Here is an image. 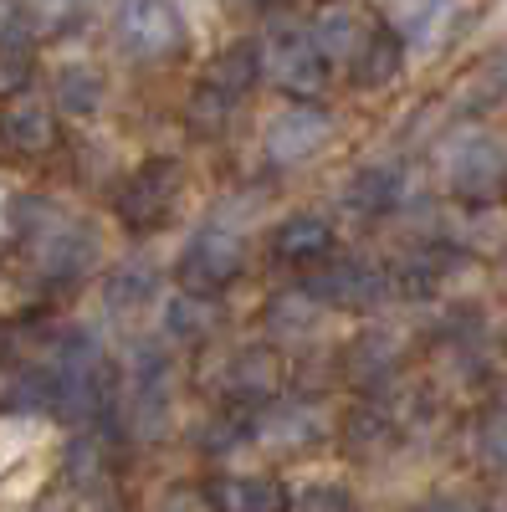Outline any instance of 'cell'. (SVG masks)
<instances>
[{"instance_id": "cell-1", "label": "cell", "mask_w": 507, "mask_h": 512, "mask_svg": "<svg viewBox=\"0 0 507 512\" xmlns=\"http://www.w3.org/2000/svg\"><path fill=\"white\" fill-rule=\"evenodd\" d=\"M441 180L461 200H492L507 190V139L492 128H461L441 149Z\"/></svg>"}, {"instance_id": "cell-2", "label": "cell", "mask_w": 507, "mask_h": 512, "mask_svg": "<svg viewBox=\"0 0 507 512\" xmlns=\"http://www.w3.org/2000/svg\"><path fill=\"white\" fill-rule=\"evenodd\" d=\"M185 16L175 0H118L113 6V41L134 62H169L185 52Z\"/></svg>"}, {"instance_id": "cell-3", "label": "cell", "mask_w": 507, "mask_h": 512, "mask_svg": "<svg viewBox=\"0 0 507 512\" xmlns=\"http://www.w3.org/2000/svg\"><path fill=\"white\" fill-rule=\"evenodd\" d=\"M180 190H185V169H180L175 159L154 154V159H144L134 175L118 185V195H113V216L129 226L134 236H149V231H159L169 216H175Z\"/></svg>"}, {"instance_id": "cell-4", "label": "cell", "mask_w": 507, "mask_h": 512, "mask_svg": "<svg viewBox=\"0 0 507 512\" xmlns=\"http://www.w3.org/2000/svg\"><path fill=\"white\" fill-rule=\"evenodd\" d=\"M26 246H31V267L47 277L52 287L82 282V277L103 262V236H98V226L67 216V210H57V216L41 226V236H31Z\"/></svg>"}, {"instance_id": "cell-5", "label": "cell", "mask_w": 507, "mask_h": 512, "mask_svg": "<svg viewBox=\"0 0 507 512\" xmlns=\"http://www.w3.org/2000/svg\"><path fill=\"white\" fill-rule=\"evenodd\" d=\"M169 405H175V364L169 354H159L154 344L134 349L129 359V379H123V420L139 441H159V431L169 425Z\"/></svg>"}, {"instance_id": "cell-6", "label": "cell", "mask_w": 507, "mask_h": 512, "mask_svg": "<svg viewBox=\"0 0 507 512\" xmlns=\"http://www.w3.org/2000/svg\"><path fill=\"white\" fill-rule=\"evenodd\" d=\"M257 52H262V77L277 82L282 93H292V98L323 93L328 57L318 47L313 26H277V31H267V41H262Z\"/></svg>"}, {"instance_id": "cell-7", "label": "cell", "mask_w": 507, "mask_h": 512, "mask_svg": "<svg viewBox=\"0 0 507 512\" xmlns=\"http://www.w3.org/2000/svg\"><path fill=\"white\" fill-rule=\"evenodd\" d=\"M241 267H246V236L226 221H205L185 241L180 262H175V277L195 292H221L241 277Z\"/></svg>"}, {"instance_id": "cell-8", "label": "cell", "mask_w": 507, "mask_h": 512, "mask_svg": "<svg viewBox=\"0 0 507 512\" xmlns=\"http://www.w3.org/2000/svg\"><path fill=\"white\" fill-rule=\"evenodd\" d=\"M333 134H338L333 113H323L313 103H292L262 128V149L272 164H308L333 144Z\"/></svg>"}, {"instance_id": "cell-9", "label": "cell", "mask_w": 507, "mask_h": 512, "mask_svg": "<svg viewBox=\"0 0 507 512\" xmlns=\"http://www.w3.org/2000/svg\"><path fill=\"white\" fill-rule=\"evenodd\" d=\"M0 149L16 159H47L57 149V103L31 98L26 88L0 103Z\"/></svg>"}, {"instance_id": "cell-10", "label": "cell", "mask_w": 507, "mask_h": 512, "mask_svg": "<svg viewBox=\"0 0 507 512\" xmlns=\"http://www.w3.org/2000/svg\"><path fill=\"white\" fill-rule=\"evenodd\" d=\"M385 16L410 52H441L467 21L461 0H385Z\"/></svg>"}, {"instance_id": "cell-11", "label": "cell", "mask_w": 507, "mask_h": 512, "mask_svg": "<svg viewBox=\"0 0 507 512\" xmlns=\"http://www.w3.org/2000/svg\"><path fill=\"white\" fill-rule=\"evenodd\" d=\"M313 297H323V303L333 313H374L379 303H385V292H390V277L369 267V262H354V256H344V262H333L323 267L313 282H308Z\"/></svg>"}, {"instance_id": "cell-12", "label": "cell", "mask_w": 507, "mask_h": 512, "mask_svg": "<svg viewBox=\"0 0 507 512\" xmlns=\"http://www.w3.org/2000/svg\"><path fill=\"white\" fill-rule=\"evenodd\" d=\"M405 41H400V31L395 26H385V31H374L369 26V36L359 41V52L349 57V77H354V88H364V93H385L390 82L405 72Z\"/></svg>"}, {"instance_id": "cell-13", "label": "cell", "mask_w": 507, "mask_h": 512, "mask_svg": "<svg viewBox=\"0 0 507 512\" xmlns=\"http://www.w3.org/2000/svg\"><path fill=\"white\" fill-rule=\"evenodd\" d=\"M262 441L277 446V451H303V446H318L328 431H333V420L313 405V400H282L262 425Z\"/></svg>"}, {"instance_id": "cell-14", "label": "cell", "mask_w": 507, "mask_h": 512, "mask_svg": "<svg viewBox=\"0 0 507 512\" xmlns=\"http://www.w3.org/2000/svg\"><path fill=\"white\" fill-rule=\"evenodd\" d=\"M221 390H226L236 405H262V400H272V395L282 390V364H277V354H267V349H241V354H231Z\"/></svg>"}, {"instance_id": "cell-15", "label": "cell", "mask_w": 507, "mask_h": 512, "mask_svg": "<svg viewBox=\"0 0 507 512\" xmlns=\"http://www.w3.org/2000/svg\"><path fill=\"white\" fill-rule=\"evenodd\" d=\"M52 103H57V113H67V118H93V113H103V103H108V77H103V67H93V62H62V67L52 72Z\"/></svg>"}, {"instance_id": "cell-16", "label": "cell", "mask_w": 507, "mask_h": 512, "mask_svg": "<svg viewBox=\"0 0 507 512\" xmlns=\"http://www.w3.org/2000/svg\"><path fill=\"white\" fill-rule=\"evenodd\" d=\"M333 246V221L318 216V210H298L287 216L277 231H272V251L277 262H292V267H308V262H323Z\"/></svg>"}, {"instance_id": "cell-17", "label": "cell", "mask_w": 507, "mask_h": 512, "mask_svg": "<svg viewBox=\"0 0 507 512\" xmlns=\"http://www.w3.org/2000/svg\"><path fill=\"white\" fill-rule=\"evenodd\" d=\"M344 195H349L354 210H364V216H385V210H395L405 200V169L390 164V159H374V164L354 169Z\"/></svg>"}, {"instance_id": "cell-18", "label": "cell", "mask_w": 507, "mask_h": 512, "mask_svg": "<svg viewBox=\"0 0 507 512\" xmlns=\"http://www.w3.org/2000/svg\"><path fill=\"white\" fill-rule=\"evenodd\" d=\"M159 297V272L149 262H118L108 277H103V308L129 318V313H144Z\"/></svg>"}, {"instance_id": "cell-19", "label": "cell", "mask_w": 507, "mask_h": 512, "mask_svg": "<svg viewBox=\"0 0 507 512\" xmlns=\"http://www.w3.org/2000/svg\"><path fill=\"white\" fill-rule=\"evenodd\" d=\"M328 313L333 308L323 303V297H313L308 287L303 292H282V297H272V303H267V328L277 338H287V344H303V338H313L323 328Z\"/></svg>"}, {"instance_id": "cell-20", "label": "cell", "mask_w": 507, "mask_h": 512, "mask_svg": "<svg viewBox=\"0 0 507 512\" xmlns=\"http://www.w3.org/2000/svg\"><path fill=\"white\" fill-rule=\"evenodd\" d=\"M257 77H262V52L251 47V41H236V47L216 52L205 67V82L210 88H221L231 98H246L251 88H257Z\"/></svg>"}, {"instance_id": "cell-21", "label": "cell", "mask_w": 507, "mask_h": 512, "mask_svg": "<svg viewBox=\"0 0 507 512\" xmlns=\"http://www.w3.org/2000/svg\"><path fill=\"white\" fill-rule=\"evenodd\" d=\"M164 333L175 338V344H200V338L216 333V308H210V292L185 287L180 297H169V303H164Z\"/></svg>"}, {"instance_id": "cell-22", "label": "cell", "mask_w": 507, "mask_h": 512, "mask_svg": "<svg viewBox=\"0 0 507 512\" xmlns=\"http://www.w3.org/2000/svg\"><path fill=\"white\" fill-rule=\"evenodd\" d=\"M31 67H36V36L26 31V21H6L0 26V93H21L31 82Z\"/></svg>"}, {"instance_id": "cell-23", "label": "cell", "mask_w": 507, "mask_h": 512, "mask_svg": "<svg viewBox=\"0 0 507 512\" xmlns=\"http://www.w3.org/2000/svg\"><path fill=\"white\" fill-rule=\"evenodd\" d=\"M210 502L231 507V512H277L287 507V492L272 477H221L210 487Z\"/></svg>"}, {"instance_id": "cell-24", "label": "cell", "mask_w": 507, "mask_h": 512, "mask_svg": "<svg viewBox=\"0 0 507 512\" xmlns=\"http://www.w3.org/2000/svg\"><path fill=\"white\" fill-rule=\"evenodd\" d=\"M313 36H318V47H323L328 62H349V57L359 52V41L369 36V26H364L349 6H328V11H318Z\"/></svg>"}, {"instance_id": "cell-25", "label": "cell", "mask_w": 507, "mask_h": 512, "mask_svg": "<svg viewBox=\"0 0 507 512\" xmlns=\"http://www.w3.org/2000/svg\"><path fill=\"white\" fill-rule=\"evenodd\" d=\"M472 456L482 472H507V400H492L472 425Z\"/></svg>"}, {"instance_id": "cell-26", "label": "cell", "mask_w": 507, "mask_h": 512, "mask_svg": "<svg viewBox=\"0 0 507 512\" xmlns=\"http://www.w3.org/2000/svg\"><path fill=\"white\" fill-rule=\"evenodd\" d=\"M395 364H400V344L390 333H374V338H364V344H354V354H349V379L354 384H385L390 374H395Z\"/></svg>"}, {"instance_id": "cell-27", "label": "cell", "mask_w": 507, "mask_h": 512, "mask_svg": "<svg viewBox=\"0 0 507 512\" xmlns=\"http://www.w3.org/2000/svg\"><path fill=\"white\" fill-rule=\"evenodd\" d=\"M236 103H241V98H231V93H221V88H210V82H200V88L190 93V108H185V118H190V128H195V134L205 139V134H221V128L231 123Z\"/></svg>"}, {"instance_id": "cell-28", "label": "cell", "mask_w": 507, "mask_h": 512, "mask_svg": "<svg viewBox=\"0 0 507 512\" xmlns=\"http://www.w3.org/2000/svg\"><path fill=\"white\" fill-rule=\"evenodd\" d=\"M62 477H67V482H77V487L103 482V477H108V451H103V441H98V436H77V441L67 446V466H62Z\"/></svg>"}, {"instance_id": "cell-29", "label": "cell", "mask_w": 507, "mask_h": 512, "mask_svg": "<svg viewBox=\"0 0 507 512\" xmlns=\"http://www.w3.org/2000/svg\"><path fill=\"white\" fill-rule=\"evenodd\" d=\"M47 277H41L36 267L31 272H6L0 277V313H36V303L47 297Z\"/></svg>"}, {"instance_id": "cell-30", "label": "cell", "mask_w": 507, "mask_h": 512, "mask_svg": "<svg viewBox=\"0 0 507 512\" xmlns=\"http://www.w3.org/2000/svg\"><path fill=\"white\" fill-rule=\"evenodd\" d=\"M287 507H354V492L349 487H338V482H313L303 492H287Z\"/></svg>"}, {"instance_id": "cell-31", "label": "cell", "mask_w": 507, "mask_h": 512, "mask_svg": "<svg viewBox=\"0 0 507 512\" xmlns=\"http://www.w3.org/2000/svg\"><path fill=\"white\" fill-rule=\"evenodd\" d=\"M11 21V0H0V26H6Z\"/></svg>"}]
</instances>
